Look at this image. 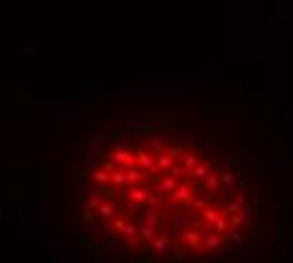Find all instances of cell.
Segmentation results:
<instances>
[{
    "label": "cell",
    "mask_w": 293,
    "mask_h": 263,
    "mask_svg": "<svg viewBox=\"0 0 293 263\" xmlns=\"http://www.w3.org/2000/svg\"><path fill=\"white\" fill-rule=\"evenodd\" d=\"M258 167L228 129L195 117H164L111 132L79 175L83 223L122 261L217 263L225 245L243 243L253 218Z\"/></svg>",
    "instance_id": "obj_1"
}]
</instances>
